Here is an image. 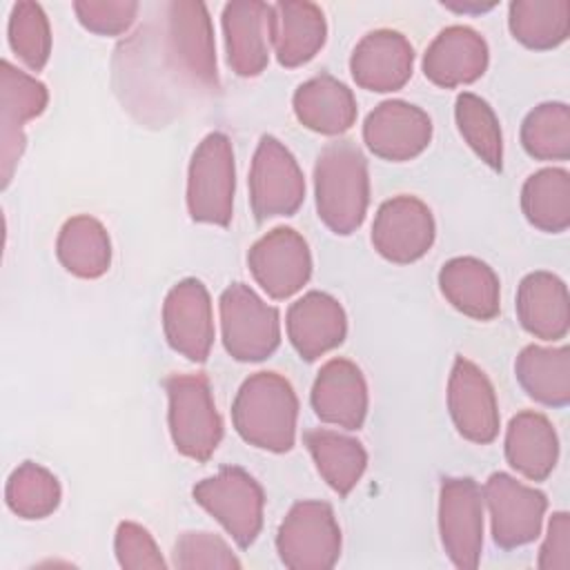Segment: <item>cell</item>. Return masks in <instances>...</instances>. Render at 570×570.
Listing matches in <instances>:
<instances>
[{"label":"cell","instance_id":"cell-1","mask_svg":"<svg viewBox=\"0 0 570 570\" xmlns=\"http://www.w3.org/2000/svg\"><path fill=\"white\" fill-rule=\"evenodd\" d=\"M114 91L147 127H165L194 100L218 91L216 42L203 2L160 4L116 49Z\"/></svg>","mask_w":570,"mask_h":570},{"label":"cell","instance_id":"cell-2","mask_svg":"<svg viewBox=\"0 0 570 570\" xmlns=\"http://www.w3.org/2000/svg\"><path fill=\"white\" fill-rule=\"evenodd\" d=\"M318 218L338 236L356 232L370 205V176L363 151L347 142H330L314 165Z\"/></svg>","mask_w":570,"mask_h":570},{"label":"cell","instance_id":"cell-3","mask_svg":"<svg viewBox=\"0 0 570 570\" xmlns=\"http://www.w3.org/2000/svg\"><path fill=\"white\" fill-rule=\"evenodd\" d=\"M298 399L292 383L276 372H256L243 381L232 405L236 432L254 448L287 452L296 441Z\"/></svg>","mask_w":570,"mask_h":570},{"label":"cell","instance_id":"cell-4","mask_svg":"<svg viewBox=\"0 0 570 570\" xmlns=\"http://www.w3.org/2000/svg\"><path fill=\"white\" fill-rule=\"evenodd\" d=\"M165 390L169 434L176 450L187 459L207 461L223 439V421L209 381L203 374H174L165 381Z\"/></svg>","mask_w":570,"mask_h":570},{"label":"cell","instance_id":"cell-5","mask_svg":"<svg viewBox=\"0 0 570 570\" xmlns=\"http://www.w3.org/2000/svg\"><path fill=\"white\" fill-rule=\"evenodd\" d=\"M236 165L225 134H207L191 154L187 169V212L196 223L229 225L234 214Z\"/></svg>","mask_w":570,"mask_h":570},{"label":"cell","instance_id":"cell-6","mask_svg":"<svg viewBox=\"0 0 570 570\" xmlns=\"http://www.w3.org/2000/svg\"><path fill=\"white\" fill-rule=\"evenodd\" d=\"M223 345L243 363L272 356L281 343L278 309L267 305L249 285L232 283L218 301Z\"/></svg>","mask_w":570,"mask_h":570},{"label":"cell","instance_id":"cell-7","mask_svg":"<svg viewBox=\"0 0 570 570\" xmlns=\"http://www.w3.org/2000/svg\"><path fill=\"white\" fill-rule=\"evenodd\" d=\"M194 501L205 508L240 548H249L263 528L265 494L258 481L240 468H223L191 490Z\"/></svg>","mask_w":570,"mask_h":570},{"label":"cell","instance_id":"cell-8","mask_svg":"<svg viewBox=\"0 0 570 570\" xmlns=\"http://www.w3.org/2000/svg\"><path fill=\"white\" fill-rule=\"evenodd\" d=\"M276 550L289 570H327L341 557V528L325 501H298L276 534Z\"/></svg>","mask_w":570,"mask_h":570},{"label":"cell","instance_id":"cell-9","mask_svg":"<svg viewBox=\"0 0 570 570\" xmlns=\"http://www.w3.org/2000/svg\"><path fill=\"white\" fill-rule=\"evenodd\" d=\"M305 200V178L292 151L274 136H263L249 169V203L258 220L292 216Z\"/></svg>","mask_w":570,"mask_h":570},{"label":"cell","instance_id":"cell-10","mask_svg":"<svg viewBox=\"0 0 570 570\" xmlns=\"http://www.w3.org/2000/svg\"><path fill=\"white\" fill-rule=\"evenodd\" d=\"M483 490L470 476L443 479L439 492V532L456 568L472 570L483 550Z\"/></svg>","mask_w":570,"mask_h":570},{"label":"cell","instance_id":"cell-11","mask_svg":"<svg viewBox=\"0 0 570 570\" xmlns=\"http://www.w3.org/2000/svg\"><path fill=\"white\" fill-rule=\"evenodd\" d=\"M483 503L490 512L492 539L510 550L534 541L541 534L548 499L505 472H494L483 485Z\"/></svg>","mask_w":570,"mask_h":570},{"label":"cell","instance_id":"cell-12","mask_svg":"<svg viewBox=\"0 0 570 570\" xmlns=\"http://www.w3.org/2000/svg\"><path fill=\"white\" fill-rule=\"evenodd\" d=\"M247 265L256 283L276 301L303 289L312 276L307 240L292 227H276L261 236L249 247Z\"/></svg>","mask_w":570,"mask_h":570},{"label":"cell","instance_id":"cell-13","mask_svg":"<svg viewBox=\"0 0 570 570\" xmlns=\"http://www.w3.org/2000/svg\"><path fill=\"white\" fill-rule=\"evenodd\" d=\"M434 216L416 196H394L385 200L372 223L374 249L392 263H414L434 243Z\"/></svg>","mask_w":570,"mask_h":570},{"label":"cell","instance_id":"cell-14","mask_svg":"<svg viewBox=\"0 0 570 570\" xmlns=\"http://www.w3.org/2000/svg\"><path fill=\"white\" fill-rule=\"evenodd\" d=\"M47 87L13 67L9 60L0 62V167L2 187L11 183L13 169L24 151V122L40 116L47 107Z\"/></svg>","mask_w":570,"mask_h":570},{"label":"cell","instance_id":"cell-15","mask_svg":"<svg viewBox=\"0 0 570 570\" xmlns=\"http://www.w3.org/2000/svg\"><path fill=\"white\" fill-rule=\"evenodd\" d=\"M165 338L185 358L203 363L214 345V314L207 287L198 278L178 281L163 303Z\"/></svg>","mask_w":570,"mask_h":570},{"label":"cell","instance_id":"cell-16","mask_svg":"<svg viewBox=\"0 0 570 570\" xmlns=\"http://www.w3.org/2000/svg\"><path fill=\"white\" fill-rule=\"evenodd\" d=\"M363 140L367 149L383 160H412L430 145L432 120L412 102L385 100L367 114Z\"/></svg>","mask_w":570,"mask_h":570},{"label":"cell","instance_id":"cell-17","mask_svg":"<svg viewBox=\"0 0 570 570\" xmlns=\"http://www.w3.org/2000/svg\"><path fill=\"white\" fill-rule=\"evenodd\" d=\"M448 410L461 436L492 443L499 434V405L490 379L472 361L456 356L448 381Z\"/></svg>","mask_w":570,"mask_h":570},{"label":"cell","instance_id":"cell-18","mask_svg":"<svg viewBox=\"0 0 570 570\" xmlns=\"http://www.w3.org/2000/svg\"><path fill=\"white\" fill-rule=\"evenodd\" d=\"M223 36L227 65L243 78L258 76L269 60L272 4L261 0H234L223 9Z\"/></svg>","mask_w":570,"mask_h":570},{"label":"cell","instance_id":"cell-19","mask_svg":"<svg viewBox=\"0 0 570 570\" xmlns=\"http://www.w3.org/2000/svg\"><path fill=\"white\" fill-rule=\"evenodd\" d=\"M414 49L410 40L392 29L365 33L352 51L350 71L367 91H396L412 78Z\"/></svg>","mask_w":570,"mask_h":570},{"label":"cell","instance_id":"cell-20","mask_svg":"<svg viewBox=\"0 0 570 570\" xmlns=\"http://www.w3.org/2000/svg\"><path fill=\"white\" fill-rule=\"evenodd\" d=\"M488 42L479 31L452 24L439 31L423 56V73L436 87H461L479 80L488 69Z\"/></svg>","mask_w":570,"mask_h":570},{"label":"cell","instance_id":"cell-21","mask_svg":"<svg viewBox=\"0 0 570 570\" xmlns=\"http://www.w3.org/2000/svg\"><path fill=\"white\" fill-rule=\"evenodd\" d=\"M287 336L303 361H316L338 347L347 334L341 303L325 292H307L287 309Z\"/></svg>","mask_w":570,"mask_h":570},{"label":"cell","instance_id":"cell-22","mask_svg":"<svg viewBox=\"0 0 570 570\" xmlns=\"http://www.w3.org/2000/svg\"><path fill=\"white\" fill-rule=\"evenodd\" d=\"M312 407L330 425L358 430L367 414V385L347 358L327 361L312 385Z\"/></svg>","mask_w":570,"mask_h":570},{"label":"cell","instance_id":"cell-23","mask_svg":"<svg viewBox=\"0 0 570 570\" xmlns=\"http://www.w3.org/2000/svg\"><path fill=\"white\" fill-rule=\"evenodd\" d=\"M327 38L325 16L307 0H285L272 4V47L276 60L287 67L309 62Z\"/></svg>","mask_w":570,"mask_h":570},{"label":"cell","instance_id":"cell-24","mask_svg":"<svg viewBox=\"0 0 570 570\" xmlns=\"http://www.w3.org/2000/svg\"><path fill=\"white\" fill-rule=\"evenodd\" d=\"M517 316L525 332L543 341H559L570 327L566 283L552 272L528 274L517 289Z\"/></svg>","mask_w":570,"mask_h":570},{"label":"cell","instance_id":"cell-25","mask_svg":"<svg viewBox=\"0 0 570 570\" xmlns=\"http://www.w3.org/2000/svg\"><path fill=\"white\" fill-rule=\"evenodd\" d=\"M439 287L448 303L465 316L490 321L499 314V276L488 263L474 256H456L448 261L439 272Z\"/></svg>","mask_w":570,"mask_h":570},{"label":"cell","instance_id":"cell-26","mask_svg":"<svg viewBox=\"0 0 570 570\" xmlns=\"http://www.w3.org/2000/svg\"><path fill=\"white\" fill-rule=\"evenodd\" d=\"M298 122L316 134L341 136L356 120V100L347 85L330 73L305 80L292 98Z\"/></svg>","mask_w":570,"mask_h":570},{"label":"cell","instance_id":"cell-27","mask_svg":"<svg viewBox=\"0 0 570 570\" xmlns=\"http://www.w3.org/2000/svg\"><path fill=\"white\" fill-rule=\"evenodd\" d=\"M505 459L512 470L530 481H543L557 465L559 436L541 412H519L505 430Z\"/></svg>","mask_w":570,"mask_h":570},{"label":"cell","instance_id":"cell-28","mask_svg":"<svg viewBox=\"0 0 570 570\" xmlns=\"http://www.w3.org/2000/svg\"><path fill=\"white\" fill-rule=\"evenodd\" d=\"M514 374L530 399L550 407L570 403V350L566 345L523 347L514 361Z\"/></svg>","mask_w":570,"mask_h":570},{"label":"cell","instance_id":"cell-29","mask_svg":"<svg viewBox=\"0 0 570 570\" xmlns=\"http://www.w3.org/2000/svg\"><path fill=\"white\" fill-rule=\"evenodd\" d=\"M303 439L325 483L336 494L347 497L361 481L367 465V452L361 441L325 428L309 430Z\"/></svg>","mask_w":570,"mask_h":570},{"label":"cell","instance_id":"cell-30","mask_svg":"<svg viewBox=\"0 0 570 570\" xmlns=\"http://www.w3.org/2000/svg\"><path fill=\"white\" fill-rule=\"evenodd\" d=\"M58 261L80 278H98L109 269L111 240L100 220L89 214L69 218L56 240Z\"/></svg>","mask_w":570,"mask_h":570},{"label":"cell","instance_id":"cell-31","mask_svg":"<svg viewBox=\"0 0 570 570\" xmlns=\"http://www.w3.org/2000/svg\"><path fill=\"white\" fill-rule=\"evenodd\" d=\"M521 209L530 225L559 234L570 225V174L561 167L534 171L521 187Z\"/></svg>","mask_w":570,"mask_h":570},{"label":"cell","instance_id":"cell-32","mask_svg":"<svg viewBox=\"0 0 570 570\" xmlns=\"http://www.w3.org/2000/svg\"><path fill=\"white\" fill-rule=\"evenodd\" d=\"M512 36L528 49H554L570 33L568 0H514L508 9Z\"/></svg>","mask_w":570,"mask_h":570},{"label":"cell","instance_id":"cell-33","mask_svg":"<svg viewBox=\"0 0 570 570\" xmlns=\"http://www.w3.org/2000/svg\"><path fill=\"white\" fill-rule=\"evenodd\" d=\"M62 490L53 472L40 463L24 461L7 479L4 501L20 519H45L60 503Z\"/></svg>","mask_w":570,"mask_h":570},{"label":"cell","instance_id":"cell-34","mask_svg":"<svg viewBox=\"0 0 570 570\" xmlns=\"http://www.w3.org/2000/svg\"><path fill=\"white\" fill-rule=\"evenodd\" d=\"M454 118L463 140L472 151L492 169L501 171L503 165V136L492 107L476 94L463 91L454 102Z\"/></svg>","mask_w":570,"mask_h":570},{"label":"cell","instance_id":"cell-35","mask_svg":"<svg viewBox=\"0 0 570 570\" xmlns=\"http://www.w3.org/2000/svg\"><path fill=\"white\" fill-rule=\"evenodd\" d=\"M521 145L537 160L570 156V109L566 102L537 105L521 125Z\"/></svg>","mask_w":570,"mask_h":570},{"label":"cell","instance_id":"cell-36","mask_svg":"<svg viewBox=\"0 0 570 570\" xmlns=\"http://www.w3.org/2000/svg\"><path fill=\"white\" fill-rule=\"evenodd\" d=\"M9 45L31 69L40 71L51 53V29L38 2H16L9 16Z\"/></svg>","mask_w":570,"mask_h":570},{"label":"cell","instance_id":"cell-37","mask_svg":"<svg viewBox=\"0 0 570 570\" xmlns=\"http://www.w3.org/2000/svg\"><path fill=\"white\" fill-rule=\"evenodd\" d=\"M174 563L183 570L240 568L227 541L214 532H183L174 546Z\"/></svg>","mask_w":570,"mask_h":570},{"label":"cell","instance_id":"cell-38","mask_svg":"<svg viewBox=\"0 0 570 570\" xmlns=\"http://www.w3.org/2000/svg\"><path fill=\"white\" fill-rule=\"evenodd\" d=\"M73 11L87 31L120 36L134 24L140 4L134 0H78L73 2Z\"/></svg>","mask_w":570,"mask_h":570},{"label":"cell","instance_id":"cell-39","mask_svg":"<svg viewBox=\"0 0 570 570\" xmlns=\"http://www.w3.org/2000/svg\"><path fill=\"white\" fill-rule=\"evenodd\" d=\"M114 550L120 568H127V570H147V568L156 570L167 566L149 530L134 521L118 523Z\"/></svg>","mask_w":570,"mask_h":570},{"label":"cell","instance_id":"cell-40","mask_svg":"<svg viewBox=\"0 0 570 570\" xmlns=\"http://www.w3.org/2000/svg\"><path fill=\"white\" fill-rule=\"evenodd\" d=\"M537 566L541 570H568L570 568V514L554 512L548 523V534L539 550Z\"/></svg>","mask_w":570,"mask_h":570},{"label":"cell","instance_id":"cell-41","mask_svg":"<svg viewBox=\"0 0 570 570\" xmlns=\"http://www.w3.org/2000/svg\"><path fill=\"white\" fill-rule=\"evenodd\" d=\"M443 7L459 11V13H468V11H488L494 7V2H443Z\"/></svg>","mask_w":570,"mask_h":570}]
</instances>
